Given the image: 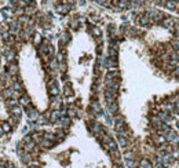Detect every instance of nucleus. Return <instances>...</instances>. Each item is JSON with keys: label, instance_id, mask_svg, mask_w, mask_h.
<instances>
[{"label": "nucleus", "instance_id": "1", "mask_svg": "<svg viewBox=\"0 0 179 168\" xmlns=\"http://www.w3.org/2000/svg\"><path fill=\"white\" fill-rule=\"evenodd\" d=\"M160 157H161V164L164 165L165 168L170 167V165L173 164V161H175V159L172 157V154L168 153V151H164V153H158Z\"/></svg>", "mask_w": 179, "mask_h": 168}, {"label": "nucleus", "instance_id": "2", "mask_svg": "<svg viewBox=\"0 0 179 168\" xmlns=\"http://www.w3.org/2000/svg\"><path fill=\"white\" fill-rule=\"evenodd\" d=\"M175 24H176V22H175V19H173L172 17H165V18L160 22V25H161L164 29H168V30H173Z\"/></svg>", "mask_w": 179, "mask_h": 168}, {"label": "nucleus", "instance_id": "3", "mask_svg": "<svg viewBox=\"0 0 179 168\" xmlns=\"http://www.w3.org/2000/svg\"><path fill=\"white\" fill-rule=\"evenodd\" d=\"M135 22H136L139 26H143V28L149 26V25L151 24V21L145 15V13H140L139 15H136V18H135Z\"/></svg>", "mask_w": 179, "mask_h": 168}, {"label": "nucleus", "instance_id": "4", "mask_svg": "<svg viewBox=\"0 0 179 168\" xmlns=\"http://www.w3.org/2000/svg\"><path fill=\"white\" fill-rule=\"evenodd\" d=\"M139 168H153V161H150L149 159L143 157L139 161Z\"/></svg>", "mask_w": 179, "mask_h": 168}, {"label": "nucleus", "instance_id": "5", "mask_svg": "<svg viewBox=\"0 0 179 168\" xmlns=\"http://www.w3.org/2000/svg\"><path fill=\"white\" fill-rule=\"evenodd\" d=\"M107 109H109V113H110V114H117V110H118L117 101H116V102H112V103H107Z\"/></svg>", "mask_w": 179, "mask_h": 168}, {"label": "nucleus", "instance_id": "6", "mask_svg": "<svg viewBox=\"0 0 179 168\" xmlns=\"http://www.w3.org/2000/svg\"><path fill=\"white\" fill-rule=\"evenodd\" d=\"M73 94H74L73 88H72V87H70V84L68 83V84H66L65 87H63V95L68 96V98H69V96H73Z\"/></svg>", "mask_w": 179, "mask_h": 168}, {"label": "nucleus", "instance_id": "7", "mask_svg": "<svg viewBox=\"0 0 179 168\" xmlns=\"http://www.w3.org/2000/svg\"><path fill=\"white\" fill-rule=\"evenodd\" d=\"M125 167L127 168H138V167H139V162H138L135 159L125 160Z\"/></svg>", "mask_w": 179, "mask_h": 168}, {"label": "nucleus", "instance_id": "8", "mask_svg": "<svg viewBox=\"0 0 179 168\" xmlns=\"http://www.w3.org/2000/svg\"><path fill=\"white\" fill-rule=\"evenodd\" d=\"M164 7H167L168 10H176V8H178V3H176L175 0H167Z\"/></svg>", "mask_w": 179, "mask_h": 168}, {"label": "nucleus", "instance_id": "9", "mask_svg": "<svg viewBox=\"0 0 179 168\" xmlns=\"http://www.w3.org/2000/svg\"><path fill=\"white\" fill-rule=\"evenodd\" d=\"M170 44V47H171V50L172 51H179V40H176V39H173L171 43H168Z\"/></svg>", "mask_w": 179, "mask_h": 168}, {"label": "nucleus", "instance_id": "10", "mask_svg": "<svg viewBox=\"0 0 179 168\" xmlns=\"http://www.w3.org/2000/svg\"><path fill=\"white\" fill-rule=\"evenodd\" d=\"M123 156H124V159H125V160H131V159H134V157H135L134 156V151H132L131 149H127V150L124 151Z\"/></svg>", "mask_w": 179, "mask_h": 168}, {"label": "nucleus", "instance_id": "11", "mask_svg": "<svg viewBox=\"0 0 179 168\" xmlns=\"http://www.w3.org/2000/svg\"><path fill=\"white\" fill-rule=\"evenodd\" d=\"M171 74H172L175 79H179V65L175 66V68L172 69V72H171Z\"/></svg>", "mask_w": 179, "mask_h": 168}, {"label": "nucleus", "instance_id": "12", "mask_svg": "<svg viewBox=\"0 0 179 168\" xmlns=\"http://www.w3.org/2000/svg\"><path fill=\"white\" fill-rule=\"evenodd\" d=\"M171 154H172V157L175 160H179V149L178 147H173L172 151H171Z\"/></svg>", "mask_w": 179, "mask_h": 168}, {"label": "nucleus", "instance_id": "13", "mask_svg": "<svg viewBox=\"0 0 179 168\" xmlns=\"http://www.w3.org/2000/svg\"><path fill=\"white\" fill-rule=\"evenodd\" d=\"M153 3L156 6H160V7H164L165 3H167V0H153Z\"/></svg>", "mask_w": 179, "mask_h": 168}, {"label": "nucleus", "instance_id": "14", "mask_svg": "<svg viewBox=\"0 0 179 168\" xmlns=\"http://www.w3.org/2000/svg\"><path fill=\"white\" fill-rule=\"evenodd\" d=\"M173 103H175V112H173V113L179 114V98H176V101L173 102Z\"/></svg>", "mask_w": 179, "mask_h": 168}, {"label": "nucleus", "instance_id": "15", "mask_svg": "<svg viewBox=\"0 0 179 168\" xmlns=\"http://www.w3.org/2000/svg\"><path fill=\"white\" fill-rule=\"evenodd\" d=\"M28 168H39V164H37V162L30 161L29 164H28Z\"/></svg>", "mask_w": 179, "mask_h": 168}, {"label": "nucleus", "instance_id": "16", "mask_svg": "<svg viewBox=\"0 0 179 168\" xmlns=\"http://www.w3.org/2000/svg\"><path fill=\"white\" fill-rule=\"evenodd\" d=\"M178 127H179V123H178Z\"/></svg>", "mask_w": 179, "mask_h": 168}, {"label": "nucleus", "instance_id": "17", "mask_svg": "<svg viewBox=\"0 0 179 168\" xmlns=\"http://www.w3.org/2000/svg\"><path fill=\"white\" fill-rule=\"evenodd\" d=\"M178 52H179V51H178Z\"/></svg>", "mask_w": 179, "mask_h": 168}]
</instances>
